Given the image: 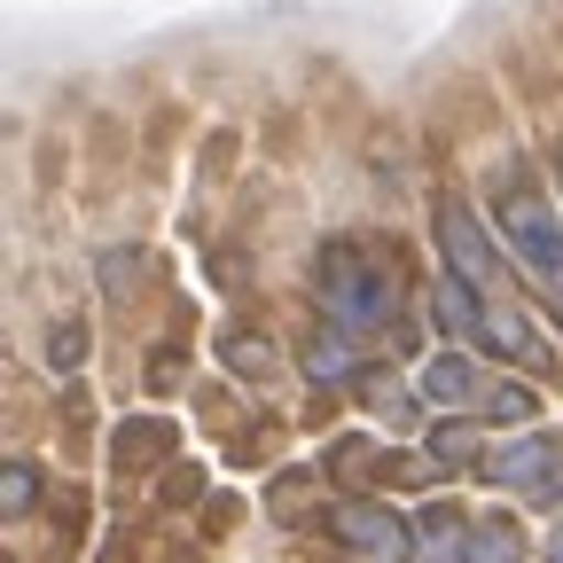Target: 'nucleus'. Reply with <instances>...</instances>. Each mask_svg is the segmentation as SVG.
Wrapping results in <instances>:
<instances>
[{
  "instance_id": "nucleus-6",
  "label": "nucleus",
  "mask_w": 563,
  "mask_h": 563,
  "mask_svg": "<svg viewBox=\"0 0 563 563\" xmlns=\"http://www.w3.org/2000/svg\"><path fill=\"white\" fill-rule=\"evenodd\" d=\"M422 399H439V407H493V384L462 361V352H439V361L422 368Z\"/></svg>"
},
{
  "instance_id": "nucleus-11",
  "label": "nucleus",
  "mask_w": 563,
  "mask_h": 563,
  "mask_svg": "<svg viewBox=\"0 0 563 563\" xmlns=\"http://www.w3.org/2000/svg\"><path fill=\"white\" fill-rule=\"evenodd\" d=\"M306 368H313L321 384H344V376H352V352H344V336H321V344H313V361H306Z\"/></svg>"
},
{
  "instance_id": "nucleus-13",
  "label": "nucleus",
  "mask_w": 563,
  "mask_h": 563,
  "mask_svg": "<svg viewBox=\"0 0 563 563\" xmlns=\"http://www.w3.org/2000/svg\"><path fill=\"white\" fill-rule=\"evenodd\" d=\"M532 501H540V509H555V501H563V470H555V477H548V485L532 493Z\"/></svg>"
},
{
  "instance_id": "nucleus-12",
  "label": "nucleus",
  "mask_w": 563,
  "mask_h": 563,
  "mask_svg": "<svg viewBox=\"0 0 563 563\" xmlns=\"http://www.w3.org/2000/svg\"><path fill=\"white\" fill-rule=\"evenodd\" d=\"M79 352H87V329H55V368H79Z\"/></svg>"
},
{
  "instance_id": "nucleus-1",
  "label": "nucleus",
  "mask_w": 563,
  "mask_h": 563,
  "mask_svg": "<svg viewBox=\"0 0 563 563\" xmlns=\"http://www.w3.org/2000/svg\"><path fill=\"white\" fill-rule=\"evenodd\" d=\"M313 290H321V313L352 336H368V329H391L399 313V282H391V258L361 251V243H329L321 266H313Z\"/></svg>"
},
{
  "instance_id": "nucleus-2",
  "label": "nucleus",
  "mask_w": 563,
  "mask_h": 563,
  "mask_svg": "<svg viewBox=\"0 0 563 563\" xmlns=\"http://www.w3.org/2000/svg\"><path fill=\"white\" fill-rule=\"evenodd\" d=\"M493 228H501V243L517 251V266L563 298V220L548 211V196L525 180V165H509L501 180H493Z\"/></svg>"
},
{
  "instance_id": "nucleus-5",
  "label": "nucleus",
  "mask_w": 563,
  "mask_h": 563,
  "mask_svg": "<svg viewBox=\"0 0 563 563\" xmlns=\"http://www.w3.org/2000/svg\"><path fill=\"white\" fill-rule=\"evenodd\" d=\"M555 470H563V454H555L548 439H517V446H501V454L485 462V477H493V485H517L525 501H532V493H540Z\"/></svg>"
},
{
  "instance_id": "nucleus-9",
  "label": "nucleus",
  "mask_w": 563,
  "mask_h": 563,
  "mask_svg": "<svg viewBox=\"0 0 563 563\" xmlns=\"http://www.w3.org/2000/svg\"><path fill=\"white\" fill-rule=\"evenodd\" d=\"M415 540H422V548H415L422 563H439V555H454V540H462V525L431 509V517H422V525H415Z\"/></svg>"
},
{
  "instance_id": "nucleus-16",
  "label": "nucleus",
  "mask_w": 563,
  "mask_h": 563,
  "mask_svg": "<svg viewBox=\"0 0 563 563\" xmlns=\"http://www.w3.org/2000/svg\"><path fill=\"white\" fill-rule=\"evenodd\" d=\"M555 313H563V298H555Z\"/></svg>"
},
{
  "instance_id": "nucleus-8",
  "label": "nucleus",
  "mask_w": 563,
  "mask_h": 563,
  "mask_svg": "<svg viewBox=\"0 0 563 563\" xmlns=\"http://www.w3.org/2000/svg\"><path fill=\"white\" fill-rule=\"evenodd\" d=\"M165 446H173V431H165V422H141V431L125 422V431H118V462H157Z\"/></svg>"
},
{
  "instance_id": "nucleus-15",
  "label": "nucleus",
  "mask_w": 563,
  "mask_h": 563,
  "mask_svg": "<svg viewBox=\"0 0 563 563\" xmlns=\"http://www.w3.org/2000/svg\"><path fill=\"white\" fill-rule=\"evenodd\" d=\"M555 173H563V150H555Z\"/></svg>"
},
{
  "instance_id": "nucleus-3",
  "label": "nucleus",
  "mask_w": 563,
  "mask_h": 563,
  "mask_svg": "<svg viewBox=\"0 0 563 563\" xmlns=\"http://www.w3.org/2000/svg\"><path fill=\"white\" fill-rule=\"evenodd\" d=\"M431 228H439L446 274H462L470 290H501V251H493V235L477 228V211H470L462 196H439V211H431Z\"/></svg>"
},
{
  "instance_id": "nucleus-10",
  "label": "nucleus",
  "mask_w": 563,
  "mask_h": 563,
  "mask_svg": "<svg viewBox=\"0 0 563 563\" xmlns=\"http://www.w3.org/2000/svg\"><path fill=\"white\" fill-rule=\"evenodd\" d=\"M0 501H9V517H24V509L40 501V477H32V462H9V477H0Z\"/></svg>"
},
{
  "instance_id": "nucleus-14",
  "label": "nucleus",
  "mask_w": 563,
  "mask_h": 563,
  "mask_svg": "<svg viewBox=\"0 0 563 563\" xmlns=\"http://www.w3.org/2000/svg\"><path fill=\"white\" fill-rule=\"evenodd\" d=\"M548 563H563V525H555V540H548Z\"/></svg>"
},
{
  "instance_id": "nucleus-7",
  "label": "nucleus",
  "mask_w": 563,
  "mask_h": 563,
  "mask_svg": "<svg viewBox=\"0 0 563 563\" xmlns=\"http://www.w3.org/2000/svg\"><path fill=\"white\" fill-rule=\"evenodd\" d=\"M462 563H517V532H509L501 517L470 525V532H462Z\"/></svg>"
},
{
  "instance_id": "nucleus-4",
  "label": "nucleus",
  "mask_w": 563,
  "mask_h": 563,
  "mask_svg": "<svg viewBox=\"0 0 563 563\" xmlns=\"http://www.w3.org/2000/svg\"><path fill=\"white\" fill-rule=\"evenodd\" d=\"M329 532H336L352 555H384V563L415 555L407 517H399V509H384V501H336V509H329Z\"/></svg>"
}]
</instances>
